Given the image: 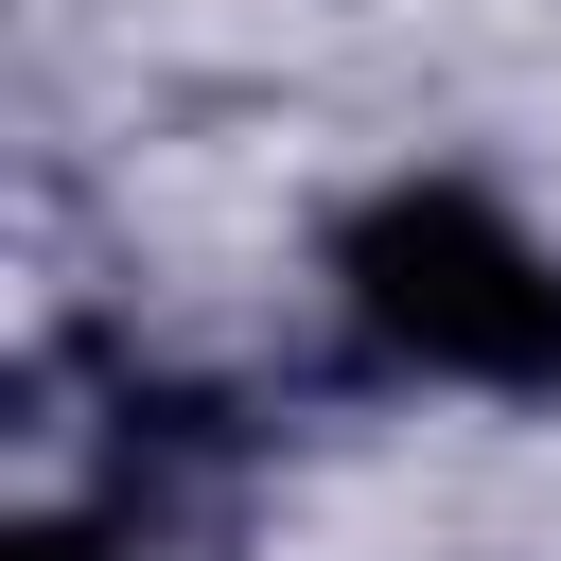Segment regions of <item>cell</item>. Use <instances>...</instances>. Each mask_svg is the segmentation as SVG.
I'll list each match as a JSON object with an SVG mask.
<instances>
[{"instance_id":"6da1fadb","label":"cell","mask_w":561,"mask_h":561,"mask_svg":"<svg viewBox=\"0 0 561 561\" xmlns=\"http://www.w3.org/2000/svg\"><path fill=\"white\" fill-rule=\"evenodd\" d=\"M333 280H351V316H368L403 368H438V386H508V403H561V245L508 228L491 193H456V175L368 193V210L333 228Z\"/></svg>"},{"instance_id":"7a4b0ae2","label":"cell","mask_w":561,"mask_h":561,"mask_svg":"<svg viewBox=\"0 0 561 561\" xmlns=\"http://www.w3.org/2000/svg\"><path fill=\"white\" fill-rule=\"evenodd\" d=\"M0 561H123V543H105V526H18Z\"/></svg>"}]
</instances>
